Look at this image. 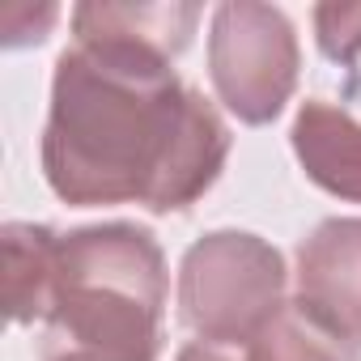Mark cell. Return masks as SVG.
<instances>
[{"label":"cell","instance_id":"obj_1","mask_svg":"<svg viewBox=\"0 0 361 361\" xmlns=\"http://www.w3.org/2000/svg\"><path fill=\"white\" fill-rule=\"evenodd\" d=\"M230 128L174 64L119 43H73L56 60L43 178L73 204L178 213L226 170Z\"/></svg>","mask_w":361,"mask_h":361},{"label":"cell","instance_id":"obj_4","mask_svg":"<svg viewBox=\"0 0 361 361\" xmlns=\"http://www.w3.org/2000/svg\"><path fill=\"white\" fill-rule=\"evenodd\" d=\"M302 68L293 22L255 0H230L209 22V77L230 115L251 128L272 123L293 98Z\"/></svg>","mask_w":361,"mask_h":361},{"label":"cell","instance_id":"obj_5","mask_svg":"<svg viewBox=\"0 0 361 361\" xmlns=\"http://www.w3.org/2000/svg\"><path fill=\"white\" fill-rule=\"evenodd\" d=\"M298 306L361 348V217H327L298 247Z\"/></svg>","mask_w":361,"mask_h":361},{"label":"cell","instance_id":"obj_11","mask_svg":"<svg viewBox=\"0 0 361 361\" xmlns=\"http://www.w3.org/2000/svg\"><path fill=\"white\" fill-rule=\"evenodd\" d=\"M174 361H234L221 344H204V340H196V344H183L178 348V357Z\"/></svg>","mask_w":361,"mask_h":361},{"label":"cell","instance_id":"obj_8","mask_svg":"<svg viewBox=\"0 0 361 361\" xmlns=\"http://www.w3.org/2000/svg\"><path fill=\"white\" fill-rule=\"evenodd\" d=\"M0 255H5V310L18 327L43 323L56 293L60 268V234L35 221H9L0 230Z\"/></svg>","mask_w":361,"mask_h":361},{"label":"cell","instance_id":"obj_6","mask_svg":"<svg viewBox=\"0 0 361 361\" xmlns=\"http://www.w3.org/2000/svg\"><path fill=\"white\" fill-rule=\"evenodd\" d=\"M204 9L200 5H111V0H90L73 9V35L77 43H119L136 47L161 60H178L188 51Z\"/></svg>","mask_w":361,"mask_h":361},{"label":"cell","instance_id":"obj_2","mask_svg":"<svg viewBox=\"0 0 361 361\" xmlns=\"http://www.w3.org/2000/svg\"><path fill=\"white\" fill-rule=\"evenodd\" d=\"M166 314V255L153 230L102 221L60 234L43 361H157Z\"/></svg>","mask_w":361,"mask_h":361},{"label":"cell","instance_id":"obj_7","mask_svg":"<svg viewBox=\"0 0 361 361\" xmlns=\"http://www.w3.org/2000/svg\"><path fill=\"white\" fill-rule=\"evenodd\" d=\"M289 140L314 188L336 200L361 204V119H353L336 102L306 98L298 106Z\"/></svg>","mask_w":361,"mask_h":361},{"label":"cell","instance_id":"obj_3","mask_svg":"<svg viewBox=\"0 0 361 361\" xmlns=\"http://www.w3.org/2000/svg\"><path fill=\"white\" fill-rule=\"evenodd\" d=\"M281 251L247 230H213L178 264V314L204 344H251L285 306Z\"/></svg>","mask_w":361,"mask_h":361},{"label":"cell","instance_id":"obj_9","mask_svg":"<svg viewBox=\"0 0 361 361\" xmlns=\"http://www.w3.org/2000/svg\"><path fill=\"white\" fill-rule=\"evenodd\" d=\"M247 361H353V348L298 302H285L247 344Z\"/></svg>","mask_w":361,"mask_h":361},{"label":"cell","instance_id":"obj_10","mask_svg":"<svg viewBox=\"0 0 361 361\" xmlns=\"http://www.w3.org/2000/svg\"><path fill=\"white\" fill-rule=\"evenodd\" d=\"M314 39L331 64L353 68L361 60V5H319L314 9Z\"/></svg>","mask_w":361,"mask_h":361}]
</instances>
